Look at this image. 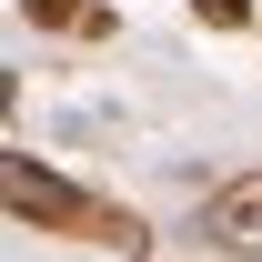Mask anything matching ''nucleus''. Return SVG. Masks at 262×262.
I'll use <instances>...</instances> for the list:
<instances>
[{"mask_svg":"<svg viewBox=\"0 0 262 262\" xmlns=\"http://www.w3.org/2000/svg\"><path fill=\"white\" fill-rule=\"evenodd\" d=\"M0 212L10 222H40V232H121V212L111 202H91L71 171H51V162H31V151H0Z\"/></svg>","mask_w":262,"mask_h":262,"instance_id":"obj_1","label":"nucleus"},{"mask_svg":"<svg viewBox=\"0 0 262 262\" xmlns=\"http://www.w3.org/2000/svg\"><path fill=\"white\" fill-rule=\"evenodd\" d=\"M202 242H222V252H262V171L202 202Z\"/></svg>","mask_w":262,"mask_h":262,"instance_id":"obj_2","label":"nucleus"},{"mask_svg":"<svg viewBox=\"0 0 262 262\" xmlns=\"http://www.w3.org/2000/svg\"><path fill=\"white\" fill-rule=\"evenodd\" d=\"M202 20H222V31H242V20H252V0H192Z\"/></svg>","mask_w":262,"mask_h":262,"instance_id":"obj_3","label":"nucleus"},{"mask_svg":"<svg viewBox=\"0 0 262 262\" xmlns=\"http://www.w3.org/2000/svg\"><path fill=\"white\" fill-rule=\"evenodd\" d=\"M31 20H40V31H61V20H81V0H31Z\"/></svg>","mask_w":262,"mask_h":262,"instance_id":"obj_4","label":"nucleus"}]
</instances>
